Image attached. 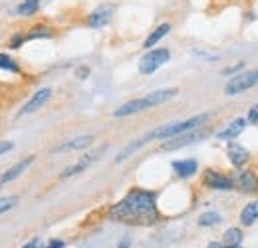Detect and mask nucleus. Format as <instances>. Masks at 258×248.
I'll return each mask as SVG.
<instances>
[{
	"label": "nucleus",
	"mask_w": 258,
	"mask_h": 248,
	"mask_svg": "<svg viewBox=\"0 0 258 248\" xmlns=\"http://www.w3.org/2000/svg\"><path fill=\"white\" fill-rule=\"evenodd\" d=\"M248 121L250 123H258V103L250 105V109H248Z\"/></svg>",
	"instance_id": "27"
},
{
	"label": "nucleus",
	"mask_w": 258,
	"mask_h": 248,
	"mask_svg": "<svg viewBox=\"0 0 258 248\" xmlns=\"http://www.w3.org/2000/svg\"><path fill=\"white\" fill-rule=\"evenodd\" d=\"M226 157H228V161H230L232 167L242 169V167L248 163L250 153H248L246 147H242V145H238V143H228V147H226Z\"/></svg>",
	"instance_id": "10"
},
{
	"label": "nucleus",
	"mask_w": 258,
	"mask_h": 248,
	"mask_svg": "<svg viewBox=\"0 0 258 248\" xmlns=\"http://www.w3.org/2000/svg\"><path fill=\"white\" fill-rule=\"evenodd\" d=\"M0 189H2V181H0Z\"/></svg>",
	"instance_id": "36"
},
{
	"label": "nucleus",
	"mask_w": 258,
	"mask_h": 248,
	"mask_svg": "<svg viewBox=\"0 0 258 248\" xmlns=\"http://www.w3.org/2000/svg\"><path fill=\"white\" fill-rule=\"evenodd\" d=\"M40 4H42V0H22L14 8V14H18V16H32V14H36L40 10Z\"/></svg>",
	"instance_id": "20"
},
{
	"label": "nucleus",
	"mask_w": 258,
	"mask_h": 248,
	"mask_svg": "<svg viewBox=\"0 0 258 248\" xmlns=\"http://www.w3.org/2000/svg\"><path fill=\"white\" fill-rule=\"evenodd\" d=\"M107 149V145H101V147H97L96 151H92V153H88V155H84L76 165H70V167H66V171H62L60 173V177L62 179H66V177H72V175H78V173H82V171H86V169H90V165L94 163V161H97L99 157H101V153Z\"/></svg>",
	"instance_id": "7"
},
{
	"label": "nucleus",
	"mask_w": 258,
	"mask_h": 248,
	"mask_svg": "<svg viewBox=\"0 0 258 248\" xmlns=\"http://www.w3.org/2000/svg\"><path fill=\"white\" fill-rule=\"evenodd\" d=\"M171 167H173V171H175L181 179H189V177H193L195 173H197L199 163H197L195 159H181V161H173Z\"/></svg>",
	"instance_id": "17"
},
{
	"label": "nucleus",
	"mask_w": 258,
	"mask_h": 248,
	"mask_svg": "<svg viewBox=\"0 0 258 248\" xmlns=\"http://www.w3.org/2000/svg\"><path fill=\"white\" fill-rule=\"evenodd\" d=\"M88 74H90V70H88V68H78V78H80V80L88 78Z\"/></svg>",
	"instance_id": "33"
},
{
	"label": "nucleus",
	"mask_w": 258,
	"mask_h": 248,
	"mask_svg": "<svg viewBox=\"0 0 258 248\" xmlns=\"http://www.w3.org/2000/svg\"><path fill=\"white\" fill-rule=\"evenodd\" d=\"M240 224L242 226H252L258 220V199L250 201L248 205H244V209L240 211Z\"/></svg>",
	"instance_id": "19"
},
{
	"label": "nucleus",
	"mask_w": 258,
	"mask_h": 248,
	"mask_svg": "<svg viewBox=\"0 0 258 248\" xmlns=\"http://www.w3.org/2000/svg\"><path fill=\"white\" fill-rule=\"evenodd\" d=\"M234 187L242 193L254 195L258 191V175L254 169H242L236 177H234Z\"/></svg>",
	"instance_id": "9"
},
{
	"label": "nucleus",
	"mask_w": 258,
	"mask_h": 248,
	"mask_svg": "<svg viewBox=\"0 0 258 248\" xmlns=\"http://www.w3.org/2000/svg\"><path fill=\"white\" fill-rule=\"evenodd\" d=\"M12 149H14L12 141H0V157L4 155V153H8V151H12Z\"/></svg>",
	"instance_id": "28"
},
{
	"label": "nucleus",
	"mask_w": 258,
	"mask_h": 248,
	"mask_svg": "<svg viewBox=\"0 0 258 248\" xmlns=\"http://www.w3.org/2000/svg\"><path fill=\"white\" fill-rule=\"evenodd\" d=\"M52 97V88H42V90H38V92L34 93L32 97L26 101V105H22L20 107V111H18V115L16 117H22V115H30L34 111H38L42 105H46L48 103V99Z\"/></svg>",
	"instance_id": "8"
},
{
	"label": "nucleus",
	"mask_w": 258,
	"mask_h": 248,
	"mask_svg": "<svg viewBox=\"0 0 258 248\" xmlns=\"http://www.w3.org/2000/svg\"><path fill=\"white\" fill-rule=\"evenodd\" d=\"M244 129H246V119L236 117L234 121H230V123L226 125L225 129H221V131L217 133V137H219L221 141H232V139H234V137H238Z\"/></svg>",
	"instance_id": "16"
},
{
	"label": "nucleus",
	"mask_w": 258,
	"mask_h": 248,
	"mask_svg": "<svg viewBox=\"0 0 258 248\" xmlns=\"http://www.w3.org/2000/svg\"><path fill=\"white\" fill-rule=\"evenodd\" d=\"M54 32L50 30L46 24H34L32 30L26 34V40H36V38H52Z\"/></svg>",
	"instance_id": "22"
},
{
	"label": "nucleus",
	"mask_w": 258,
	"mask_h": 248,
	"mask_svg": "<svg viewBox=\"0 0 258 248\" xmlns=\"http://www.w3.org/2000/svg\"><path fill=\"white\" fill-rule=\"evenodd\" d=\"M44 248H66V242L60 240V238H54V240H50Z\"/></svg>",
	"instance_id": "29"
},
{
	"label": "nucleus",
	"mask_w": 258,
	"mask_h": 248,
	"mask_svg": "<svg viewBox=\"0 0 258 248\" xmlns=\"http://www.w3.org/2000/svg\"><path fill=\"white\" fill-rule=\"evenodd\" d=\"M203 185L207 189H215V191H230V189H234V177H228L215 169H205Z\"/></svg>",
	"instance_id": "5"
},
{
	"label": "nucleus",
	"mask_w": 258,
	"mask_h": 248,
	"mask_svg": "<svg viewBox=\"0 0 258 248\" xmlns=\"http://www.w3.org/2000/svg\"><path fill=\"white\" fill-rule=\"evenodd\" d=\"M117 248H131V240H129L127 236H125V238H123V240L117 244Z\"/></svg>",
	"instance_id": "34"
},
{
	"label": "nucleus",
	"mask_w": 258,
	"mask_h": 248,
	"mask_svg": "<svg viewBox=\"0 0 258 248\" xmlns=\"http://www.w3.org/2000/svg\"><path fill=\"white\" fill-rule=\"evenodd\" d=\"M107 217L123 224L151 226L161 220V215L157 211V195L153 191L135 187L121 201L109 207Z\"/></svg>",
	"instance_id": "1"
},
{
	"label": "nucleus",
	"mask_w": 258,
	"mask_h": 248,
	"mask_svg": "<svg viewBox=\"0 0 258 248\" xmlns=\"http://www.w3.org/2000/svg\"><path fill=\"white\" fill-rule=\"evenodd\" d=\"M145 109H149V105H147V101L143 99V97H139V99H131V101H125L123 105H119L115 111H113V117H129V115H135V113H141V111H145Z\"/></svg>",
	"instance_id": "11"
},
{
	"label": "nucleus",
	"mask_w": 258,
	"mask_h": 248,
	"mask_svg": "<svg viewBox=\"0 0 258 248\" xmlns=\"http://www.w3.org/2000/svg\"><path fill=\"white\" fill-rule=\"evenodd\" d=\"M221 222V215L215 213V211H209V213H203L199 217V224L201 226H213V224H219Z\"/></svg>",
	"instance_id": "24"
},
{
	"label": "nucleus",
	"mask_w": 258,
	"mask_h": 248,
	"mask_svg": "<svg viewBox=\"0 0 258 248\" xmlns=\"http://www.w3.org/2000/svg\"><path fill=\"white\" fill-rule=\"evenodd\" d=\"M254 86H258V70H248V72L236 74L225 86V93L226 95H238Z\"/></svg>",
	"instance_id": "4"
},
{
	"label": "nucleus",
	"mask_w": 258,
	"mask_h": 248,
	"mask_svg": "<svg viewBox=\"0 0 258 248\" xmlns=\"http://www.w3.org/2000/svg\"><path fill=\"white\" fill-rule=\"evenodd\" d=\"M207 135V131H189V133H183V135H177L169 141H165L161 145V151H175V149H181V147H187V145H193L199 139H203Z\"/></svg>",
	"instance_id": "6"
},
{
	"label": "nucleus",
	"mask_w": 258,
	"mask_h": 248,
	"mask_svg": "<svg viewBox=\"0 0 258 248\" xmlns=\"http://www.w3.org/2000/svg\"><path fill=\"white\" fill-rule=\"evenodd\" d=\"M209 248H242V244H236V246H226L223 242H209Z\"/></svg>",
	"instance_id": "31"
},
{
	"label": "nucleus",
	"mask_w": 258,
	"mask_h": 248,
	"mask_svg": "<svg viewBox=\"0 0 258 248\" xmlns=\"http://www.w3.org/2000/svg\"><path fill=\"white\" fill-rule=\"evenodd\" d=\"M193 54L195 56H205V54H201L199 50H193ZM209 58V62H215V60H219V56H207Z\"/></svg>",
	"instance_id": "35"
},
{
	"label": "nucleus",
	"mask_w": 258,
	"mask_h": 248,
	"mask_svg": "<svg viewBox=\"0 0 258 248\" xmlns=\"http://www.w3.org/2000/svg\"><path fill=\"white\" fill-rule=\"evenodd\" d=\"M24 42H26V34H16V36H12V38H10L8 48H10V50H16V48H20Z\"/></svg>",
	"instance_id": "26"
},
{
	"label": "nucleus",
	"mask_w": 258,
	"mask_h": 248,
	"mask_svg": "<svg viewBox=\"0 0 258 248\" xmlns=\"http://www.w3.org/2000/svg\"><path fill=\"white\" fill-rule=\"evenodd\" d=\"M240 68H242V64H236V66H232V68H226V70H223V74H225V76H230V74L238 72Z\"/></svg>",
	"instance_id": "32"
},
{
	"label": "nucleus",
	"mask_w": 258,
	"mask_h": 248,
	"mask_svg": "<svg viewBox=\"0 0 258 248\" xmlns=\"http://www.w3.org/2000/svg\"><path fill=\"white\" fill-rule=\"evenodd\" d=\"M34 161H36V157L34 155H30V157H24L22 161H18L16 165H12L10 169H6V173H2L0 175V181H2V185L4 183H10V181H14V179H18L30 165H32Z\"/></svg>",
	"instance_id": "15"
},
{
	"label": "nucleus",
	"mask_w": 258,
	"mask_h": 248,
	"mask_svg": "<svg viewBox=\"0 0 258 248\" xmlns=\"http://www.w3.org/2000/svg\"><path fill=\"white\" fill-rule=\"evenodd\" d=\"M171 32V22H161L159 26H155V30L151 32L147 38H145V42H143V48L145 50H149V48H153L159 40H163L167 34Z\"/></svg>",
	"instance_id": "18"
},
{
	"label": "nucleus",
	"mask_w": 258,
	"mask_h": 248,
	"mask_svg": "<svg viewBox=\"0 0 258 248\" xmlns=\"http://www.w3.org/2000/svg\"><path fill=\"white\" fill-rule=\"evenodd\" d=\"M169 60H171V52L167 48H153L139 60V74L141 76H151Z\"/></svg>",
	"instance_id": "3"
},
{
	"label": "nucleus",
	"mask_w": 258,
	"mask_h": 248,
	"mask_svg": "<svg viewBox=\"0 0 258 248\" xmlns=\"http://www.w3.org/2000/svg\"><path fill=\"white\" fill-rule=\"evenodd\" d=\"M177 95H179V88H165V90H155V92H151L149 95H145L143 99L147 101V105H149V109H151V107H157V105H163V103L171 101V99L177 97Z\"/></svg>",
	"instance_id": "12"
},
{
	"label": "nucleus",
	"mask_w": 258,
	"mask_h": 248,
	"mask_svg": "<svg viewBox=\"0 0 258 248\" xmlns=\"http://www.w3.org/2000/svg\"><path fill=\"white\" fill-rule=\"evenodd\" d=\"M16 203H18V197H4V199H0V215L12 211L16 207Z\"/></svg>",
	"instance_id": "25"
},
{
	"label": "nucleus",
	"mask_w": 258,
	"mask_h": 248,
	"mask_svg": "<svg viewBox=\"0 0 258 248\" xmlns=\"http://www.w3.org/2000/svg\"><path fill=\"white\" fill-rule=\"evenodd\" d=\"M211 117H213V113H201V115L189 117V119H185V121H171V123L159 125V127H155L153 131L145 133V135L141 137V141H143V145L149 143V141H169V139H173V137H177V135L195 131L197 127H201L205 121H209Z\"/></svg>",
	"instance_id": "2"
},
{
	"label": "nucleus",
	"mask_w": 258,
	"mask_h": 248,
	"mask_svg": "<svg viewBox=\"0 0 258 248\" xmlns=\"http://www.w3.org/2000/svg\"><path fill=\"white\" fill-rule=\"evenodd\" d=\"M94 143V135H80V137H74L70 141L62 143L60 147H56L52 153H64V151H84L88 149L90 145Z\"/></svg>",
	"instance_id": "14"
},
{
	"label": "nucleus",
	"mask_w": 258,
	"mask_h": 248,
	"mask_svg": "<svg viewBox=\"0 0 258 248\" xmlns=\"http://www.w3.org/2000/svg\"><path fill=\"white\" fill-rule=\"evenodd\" d=\"M242 238H244V234H242L240 228H226L225 234H223V244H226V246H236V244L242 242Z\"/></svg>",
	"instance_id": "21"
},
{
	"label": "nucleus",
	"mask_w": 258,
	"mask_h": 248,
	"mask_svg": "<svg viewBox=\"0 0 258 248\" xmlns=\"http://www.w3.org/2000/svg\"><path fill=\"white\" fill-rule=\"evenodd\" d=\"M22 248H44V246H42V240L40 238H32L30 242H26Z\"/></svg>",
	"instance_id": "30"
},
{
	"label": "nucleus",
	"mask_w": 258,
	"mask_h": 248,
	"mask_svg": "<svg viewBox=\"0 0 258 248\" xmlns=\"http://www.w3.org/2000/svg\"><path fill=\"white\" fill-rule=\"evenodd\" d=\"M111 16H113V6H99L86 18V24L90 28H101L111 20Z\"/></svg>",
	"instance_id": "13"
},
{
	"label": "nucleus",
	"mask_w": 258,
	"mask_h": 248,
	"mask_svg": "<svg viewBox=\"0 0 258 248\" xmlns=\"http://www.w3.org/2000/svg\"><path fill=\"white\" fill-rule=\"evenodd\" d=\"M0 70L10 72V74H20V66L16 64V60L8 54H0Z\"/></svg>",
	"instance_id": "23"
}]
</instances>
